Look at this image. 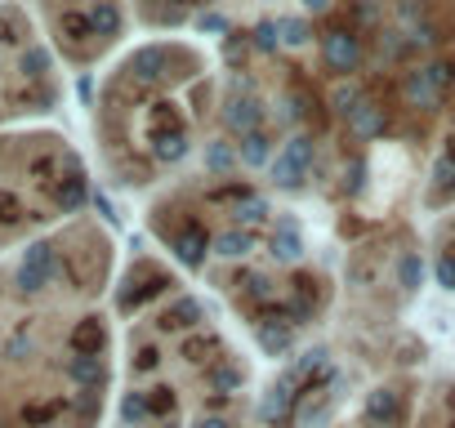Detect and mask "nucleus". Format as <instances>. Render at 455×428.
Here are the masks:
<instances>
[{
    "instance_id": "f257e3e1",
    "label": "nucleus",
    "mask_w": 455,
    "mask_h": 428,
    "mask_svg": "<svg viewBox=\"0 0 455 428\" xmlns=\"http://www.w3.org/2000/svg\"><path fill=\"white\" fill-rule=\"evenodd\" d=\"M148 237L179 268L210 286L237 330L286 357L331 317L335 277L317 237L251 170H192L148 205Z\"/></svg>"
},
{
    "instance_id": "f03ea898",
    "label": "nucleus",
    "mask_w": 455,
    "mask_h": 428,
    "mask_svg": "<svg viewBox=\"0 0 455 428\" xmlns=\"http://www.w3.org/2000/svg\"><path fill=\"white\" fill-rule=\"evenodd\" d=\"M112 428H251L259 370L223 308L161 250L121 259L112 286Z\"/></svg>"
},
{
    "instance_id": "7ed1b4c3",
    "label": "nucleus",
    "mask_w": 455,
    "mask_h": 428,
    "mask_svg": "<svg viewBox=\"0 0 455 428\" xmlns=\"http://www.w3.org/2000/svg\"><path fill=\"white\" fill-rule=\"evenodd\" d=\"M214 121L219 72L210 50L188 36H148L94 85V161L121 192H161L205 152Z\"/></svg>"
},
{
    "instance_id": "20e7f679",
    "label": "nucleus",
    "mask_w": 455,
    "mask_h": 428,
    "mask_svg": "<svg viewBox=\"0 0 455 428\" xmlns=\"http://www.w3.org/2000/svg\"><path fill=\"white\" fill-rule=\"evenodd\" d=\"M112 388V308L63 313L0 344V428H99Z\"/></svg>"
},
{
    "instance_id": "39448f33",
    "label": "nucleus",
    "mask_w": 455,
    "mask_h": 428,
    "mask_svg": "<svg viewBox=\"0 0 455 428\" xmlns=\"http://www.w3.org/2000/svg\"><path fill=\"white\" fill-rule=\"evenodd\" d=\"M121 273V242L99 214L0 259V344L63 313L103 308Z\"/></svg>"
},
{
    "instance_id": "423d86ee",
    "label": "nucleus",
    "mask_w": 455,
    "mask_h": 428,
    "mask_svg": "<svg viewBox=\"0 0 455 428\" xmlns=\"http://www.w3.org/2000/svg\"><path fill=\"white\" fill-rule=\"evenodd\" d=\"M94 170L50 125H0V259L90 214Z\"/></svg>"
},
{
    "instance_id": "0eeeda50",
    "label": "nucleus",
    "mask_w": 455,
    "mask_h": 428,
    "mask_svg": "<svg viewBox=\"0 0 455 428\" xmlns=\"http://www.w3.org/2000/svg\"><path fill=\"white\" fill-rule=\"evenodd\" d=\"M68 99L63 67L32 10H0V125H36Z\"/></svg>"
},
{
    "instance_id": "6e6552de",
    "label": "nucleus",
    "mask_w": 455,
    "mask_h": 428,
    "mask_svg": "<svg viewBox=\"0 0 455 428\" xmlns=\"http://www.w3.org/2000/svg\"><path fill=\"white\" fill-rule=\"evenodd\" d=\"M326 428H455V375H388Z\"/></svg>"
},
{
    "instance_id": "1a4fd4ad",
    "label": "nucleus",
    "mask_w": 455,
    "mask_h": 428,
    "mask_svg": "<svg viewBox=\"0 0 455 428\" xmlns=\"http://www.w3.org/2000/svg\"><path fill=\"white\" fill-rule=\"evenodd\" d=\"M32 14H36L59 67H72V72H90V67L108 63L125 45L130 23H134V14L121 5H41Z\"/></svg>"
},
{
    "instance_id": "9d476101",
    "label": "nucleus",
    "mask_w": 455,
    "mask_h": 428,
    "mask_svg": "<svg viewBox=\"0 0 455 428\" xmlns=\"http://www.w3.org/2000/svg\"><path fill=\"white\" fill-rule=\"evenodd\" d=\"M419 210L424 214H451L455 210V116L437 130V139L424 152V174H419Z\"/></svg>"
},
{
    "instance_id": "9b49d317",
    "label": "nucleus",
    "mask_w": 455,
    "mask_h": 428,
    "mask_svg": "<svg viewBox=\"0 0 455 428\" xmlns=\"http://www.w3.org/2000/svg\"><path fill=\"white\" fill-rule=\"evenodd\" d=\"M428 264H433L437 286L446 295H455V210L437 214L433 228H428Z\"/></svg>"
}]
</instances>
